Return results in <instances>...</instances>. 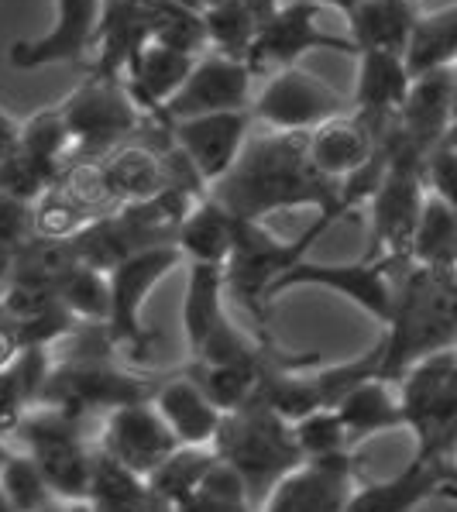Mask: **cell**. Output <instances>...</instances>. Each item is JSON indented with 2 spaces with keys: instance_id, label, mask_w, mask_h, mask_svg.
Returning <instances> with one entry per match:
<instances>
[{
  "instance_id": "4",
  "label": "cell",
  "mask_w": 457,
  "mask_h": 512,
  "mask_svg": "<svg viewBox=\"0 0 457 512\" xmlns=\"http://www.w3.org/2000/svg\"><path fill=\"white\" fill-rule=\"evenodd\" d=\"M396 382L406 430L416 437V458L451 461L457 444V348L413 361Z\"/></svg>"
},
{
  "instance_id": "21",
  "label": "cell",
  "mask_w": 457,
  "mask_h": 512,
  "mask_svg": "<svg viewBox=\"0 0 457 512\" xmlns=\"http://www.w3.org/2000/svg\"><path fill=\"white\" fill-rule=\"evenodd\" d=\"M196 59H200V55H186L179 49H169V45L145 42L135 52V59L128 62L121 80L128 86L131 97H135V104L141 110H152V114L162 121L165 104L183 90V83L189 80V73H193Z\"/></svg>"
},
{
  "instance_id": "37",
  "label": "cell",
  "mask_w": 457,
  "mask_h": 512,
  "mask_svg": "<svg viewBox=\"0 0 457 512\" xmlns=\"http://www.w3.org/2000/svg\"><path fill=\"white\" fill-rule=\"evenodd\" d=\"M423 179H427V189L437 200H444L447 207L457 214V148L440 145L427 155V165H423Z\"/></svg>"
},
{
  "instance_id": "22",
  "label": "cell",
  "mask_w": 457,
  "mask_h": 512,
  "mask_svg": "<svg viewBox=\"0 0 457 512\" xmlns=\"http://www.w3.org/2000/svg\"><path fill=\"white\" fill-rule=\"evenodd\" d=\"M152 403L183 447H214L217 430H220V423H224V413H220L214 406V399H210L186 372L159 382Z\"/></svg>"
},
{
  "instance_id": "16",
  "label": "cell",
  "mask_w": 457,
  "mask_h": 512,
  "mask_svg": "<svg viewBox=\"0 0 457 512\" xmlns=\"http://www.w3.org/2000/svg\"><path fill=\"white\" fill-rule=\"evenodd\" d=\"M358 485L354 454L303 461L265 495L262 512H344Z\"/></svg>"
},
{
  "instance_id": "14",
  "label": "cell",
  "mask_w": 457,
  "mask_h": 512,
  "mask_svg": "<svg viewBox=\"0 0 457 512\" xmlns=\"http://www.w3.org/2000/svg\"><path fill=\"white\" fill-rule=\"evenodd\" d=\"M176 433L162 420L152 399L145 403L117 406L104 416V430H100V451L107 458L121 461L124 468L138 471L141 478H152L172 454L179 451Z\"/></svg>"
},
{
  "instance_id": "8",
  "label": "cell",
  "mask_w": 457,
  "mask_h": 512,
  "mask_svg": "<svg viewBox=\"0 0 457 512\" xmlns=\"http://www.w3.org/2000/svg\"><path fill=\"white\" fill-rule=\"evenodd\" d=\"M296 289H327V293L348 299L361 313H368L382 327L396 317L399 282L392 279V258H361V262H310L303 258L293 265L272 289V299Z\"/></svg>"
},
{
  "instance_id": "15",
  "label": "cell",
  "mask_w": 457,
  "mask_h": 512,
  "mask_svg": "<svg viewBox=\"0 0 457 512\" xmlns=\"http://www.w3.org/2000/svg\"><path fill=\"white\" fill-rule=\"evenodd\" d=\"M104 7L107 0H55V25L31 42H14L7 62L18 73H35L45 66L83 59V52L97 45Z\"/></svg>"
},
{
  "instance_id": "32",
  "label": "cell",
  "mask_w": 457,
  "mask_h": 512,
  "mask_svg": "<svg viewBox=\"0 0 457 512\" xmlns=\"http://www.w3.org/2000/svg\"><path fill=\"white\" fill-rule=\"evenodd\" d=\"M148 31H152V42L169 45V49H179L186 55L210 52L203 14L189 11L183 4H172V0H148Z\"/></svg>"
},
{
  "instance_id": "20",
  "label": "cell",
  "mask_w": 457,
  "mask_h": 512,
  "mask_svg": "<svg viewBox=\"0 0 457 512\" xmlns=\"http://www.w3.org/2000/svg\"><path fill=\"white\" fill-rule=\"evenodd\" d=\"M306 152L327 183L341 186L375 159L378 138L358 114H341L306 135Z\"/></svg>"
},
{
  "instance_id": "39",
  "label": "cell",
  "mask_w": 457,
  "mask_h": 512,
  "mask_svg": "<svg viewBox=\"0 0 457 512\" xmlns=\"http://www.w3.org/2000/svg\"><path fill=\"white\" fill-rule=\"evenodd\" d=\"M320 11H330V14H341V18H351L365 0H313Z\"/></svg>"
},
{
  "instance_id": "42",
  "label": "cell",
  "mask_w": 457,
  "mask_h": 512,
  "mask_svg": "<svg viewBox=\"0 0 457 512\" xmlns=\"http://www.w3.org/2000/svg\"><path fill=\"white\" fill-rule=\"evenodd\" d=\"M444 145H451V148H457V121L451 124V131H447V138H444Z\"/></svg>"
},
{
  "instance_id": "12",
  "label": "cell",
  "mask_w": 457,
  "mask_h": 512,
  "mask_svg": "<svg viewBox=\"0 0 457 512\" xmlns=\"http://www.w3.org/2000/svg\"><path fill=\"white\" fill-rule=\"evenodd\" d=\"M251 110H227V114L186 117L169 124V145L176 148L200 179L203 189L217 186L238 165L244 145L251 138Z\"/></svg>"
},
{
  "instance_id": "9",
  "label": "cell",
  "mask_w": 457,
  "mask_h": 512,
  "mask_svg": "<svg viewBox=\"0 0 457 512\" xmlns=\"http://www.w3.org/2000/svg\"><path fill=\"white\" fill-rule=\"evenodd\" d=\"M251 121L265 124L279 135H310L320 124L348 114L344 97L327 80L313 76L303 66H289L265 76L251 100Z\"/></svg>"
},
{
  "instance_id": "38",
  "label": "cell",
  "mask_w": 457,
  "mask_h": 512,
  "mask_svg": "<svg viewBox=\"0 0 457 512\" xmlns=\"http://www.w3.org/2000/svg\"><path fill=\"white\" fill-rule=\"evenodd\" d=\"M18 145H21V124L14 121L4 107H0V159L11 155V152H18Z\"/></svg>"
},
{
  "instance_id": "1",
  "label": "cell",
  "mask_w": 457,
  "mask_h": 512,
  "mask_svg": "<svg viewBox=\"0 0 457 512\" xmlns=\"http://www.w3.org/2000/svg\"><path fill=\"white\" fill-rule=\"evenodd\" d=\"M210 196L238 220L265 224L272 214L313 207L317 214H348L341 186L327 183L310 162L306 135H251L238 165L207 189Z\"/></svg>"
},
{
  "instance_id": "13",
  "label": "cell",
  "mask_w": 457,
  "mask_h": 512,
  "mask_svg": "<svg viewBox=\"0 0 457 512\" xmlns=\"http://www.w3.org/2000/svg\"><path fill=\"white\" fill-rule=\"evenodd\" d=\"M251 100H255V73L248 69V62L210 49L196 59L183 90L165 104L162 121L169 128L172 121H186V117L248 110Z\"/></svg>"
},
{
  "instance_id": "3",
  "label": "cell",
  "mask_w": 457,
  "mask_h": 512,
  "mask_svg": "<svg viewBox=\"0 0 457 512\" xmlns=\"http://www.w3.org/2000/svg\"><path fill=\"white\" fill-rule=\"evenodd\" d=\"M341 220V214H317L310 227L299 238H279L265 224L255 220H238V238L234 251L224 265V286L248 313L258 320L265 317V306L272 303V289L293 265L310 258L317 244L330 227Z\"/></svg>"
},
{
  "instance_id": "5",
  "label": "cell",
  "mask_w": 457,
  "mask_h": 512,
  "mask_svg": "<svg viewBox=\"0 0 457 512\" xmlns=\"http://www.w3.org/2000/svg\"><path fill=\"white\" fill-rule=\"evenodd\" d=\"M18 451L28 454L45 475V482L62 502H86L90 492L93 451L80 433V416L55 406H31L14 430Z\"/></svg>"
},
{
  "instance_id": "40",
  "label": "cell",
  "mask_w": 457,
  "mask_h": 512,
  "mask_svg": "<svg viewBox=\"0 0 457 512\" xmlns=\"http://www.w3.org/2000/svg\"><path fill=\"white\" fill-rule=\"evenodd\" d=\"M444 499V512H457V488H451L447 495H440Z\"/></svg>"
},
{
  "instance_id": "10",
  "label": "cell",
  "mask_w": 457,
  "mask_h": 512,
  "mask_svg": "<svg viewBox=\"0 0 457 512\" xmlns=\"http://www.w3.org/2000/svg\"><path fill=\"white\" fill-rule=\"evenodd\" d=\"M159 382H148L141 375L121 372L107 358H73L66 365H52V375L45 382L42 403L66 409L73 416H83L86 409H110L145 403L155 396Z\"/></svg>"
},
{
  "instance_id": "24",
  "label": "cell",
  "mask_w": 457,
  "mask_h": 512,
  "mask_svg": "<svg viewBox=\"0 0 457 512\" xmlns=\"http://www.w3.org/2000/svg\"><path fill=\"white\" fill-rule=\"evenodd\" d=\"M238 238V217H231L210 193L189 207V214L179 224L176 248L183 251V262L207 265V269H224Z\"/></svg>"
},
{
  "instance_id": "26",
  "label": "cell",
  "mask_w": 457,
  "mask_h": 512,
  "mask_svg": "<svg viewBox=\"0 0 457 512\" xmlns=\"http://www.w3.org/2000/svg\"><path fill=\"white\" fill-rule=\"evenodd\" d=\"M416 14L413 0H365L348 18V38L358 52L406 55Z\"/></svg>"
},
{
  "instance_id": "29",
  "label": "cell",
  "mask_w": 457,
  "mask_h": 512,
  "mask_svg": "<svg viewBox=\"0 0 457 512\" xmlns=\"http://www.w3.org/2000/svg\"><path fill=\"white\" fill-rule=\"evenodd\" d=\"M409 262L430 272L457 269V214L433 193H427L420 224L409 241Z\"/></svg>"
},
{
  "instance_id": "28",
  "label": "cell",
  "mask_w": 457,
  "mask_h": 512,
  "mask_svg": "<svg viewBox=\"0 0 457 512\" xmlns=\"http://www.w3.org/2000/svg\"><path fill=\"white\" fill-rule=\"evenodd\" d=\"M409 76L437 73V69L457 66V4L437 7V11L416 14L413 35L406 45Z\"/></svg>"
},
{
  "instance_id": "43",
  "label": "cell",
  "mask_w": 457,
  "mask_h": 512,
  "mask_svg": "<svg viewBox=\"0 0 457 512\" xmlns=\"http://www.w3.org/2000/svg\"><path fill=\"white\" fill-rule=\"evenodd\" d=\"M451 461L457 464V444H454V451H451Z\"/></svg>"
},
{
  "instance_id": "35",
  "label": "cell",
  "mask_w": 457,
  "mask_h": 512,
  "mask_svg": "<svg viewBox=\"0 0 457 512\" xmlns=\"http://www.w3.org/2000/svg\"><path fill=\"white\" fill-rule=\"evenodd\" d=\"M0 488L18 506V512H49L55 502V492L38 471V464L28 454H21L18 447L0 464Z\"/></svg>"
},
{
  "instance_id": "27",
  "label": "cell",
  "mask_w": 457,
  "mask_h": 512,
  "mask_svg": "<svg viewBox=\"0 0 457 512\" xmlns=\"http://www.w3.org/2000/svg\"><path fill=\"white\" fill-rule=\"evenodd\" d=\"M86 506L90 512H152L155 495L148 488V478L124 468L121 461L107 458L104 451H93Z\"/></svg>"
},
{
  "instance_id": "44",
  "label": "cell",
  "mask_w": 457,
  "mask_h": 512,
  "mask_svg": "<svg viewBox=\"0 0 457 512\" xmlns=\"http://www.w3.org/2000/svg\"><path fill=\"white\" fill-rule=\"evenodd\" d=\"M0 464H4V461H0Z\"/></svg>"
},
{
  "instance_id": "30",
  "label": "cell",
  "mask_w": 457,
  "mask_h": 512,
  "mask_svg": "<svg viewBox=\"0 0 457 512\" xmlns=\"http://www.w3.org/2000/svg\"><path fill=\"white\" fill-rule=\"evenodd\" d=\"M214 461H217L214 447H179V451L148 478V488H152L155 502H165V506H172L179 512L196 495V488L203 485V478L214 468Z\"/></svg>"
},
{
  "instance_id": "6",
  "label": "cell",
  "mask_w": 457,
  "mask_h": 512,
  "mask_svg": "<svg viewBox=\"0 0 457 512\" xmlns=\"http://www.w3.org/2000/svg\"><path fill=\"white\" fill-rule=\"evenodd\" d=\"M62 121L69 128V141L73 152H80V159L100 162L114 148L128 145V138L135 135L141 110L135 97L128 93L124 80H110V76H93L83 80L59 104Z\"/></svg>"
},
{
  "instance_id": "41",
  "label": "cell",
  "mask_w": 457,
  "mask_h": 512,
  "mask_svg": "<svg viewBox=\"0 0 457 512\" xmlns=\"http://www.w3.org/2000/svg\"><path fill=\"white\" fill-rule=\"evenodd\" d=\"M0 512H18V506L4 495V488H0Z\"/></svg>"
},
{
  "instance_id": "23",
  "label": "cell",
  "mask_w": 457,
  "mask_h": 512,
  "mask_svg": "<svg viewBox=\"0 0 457 512\" xmlns=\"http://www.w3.org/2000/svg\"><path fill=\"white\" fill-rule=\"evenodd\" d=\"M93 165H97L100 189L124 203L152 200V196L165 193L169 186H176V179H172L162 155H155L152 148H145V145H131V141L114 148V152Z\"/></svg>"
},
{
  "instance_id": "33",
  "label": "cell",
  "mask_w": 457,
  "mask_h": 512,
  "mask_svg": "<svg viewBox=\"0 0 457 512\" xmlns=\"http://www.w3.org/2000/svg\"><path fill=\"white\" fill-rule=\"evenodd\" d=\"M203 21H207L210 49L234 55V59H248L258 28H262L258 14L244 0H227V4L210 7V11H203Z\"/></svg>"
},
{
  "instance_id": "19",
  "label": "cell",
  "mask_w": 457,
  "mask_h": 512,
  "mask_svg": "<svg viewBox=\"0 0 457 512\" xmlns=\"http://www.w3.org/2000/svg\"><path fill=\"white\" fill-rule=\"evenodd\" d=\"M454 124V69L413 76V86L406 93V104L396 117V131L409 145L430 155L444 145L447 131Z\"/></svg>"
},
{
  "instance_id": "34",
  "label": "cell",
  "mask_w": 457,
  "mask_h": 512,
  "mask_svg": "<svg viewBox=\"0 0 457 512\" xmlns=\"http://www.w3.org/2000/svg\"><path fill=\"white\" fill-rule=\"evenodd\" d=\"M293 437L303 461H323V458H341V454H354L351 433L344 420L337 416L334 406L313 409L310 416L293 423Z\"/></svg>"
},
{
  "instance_id": "17",
  "label": "cell",
  "mask_w": 457,
  "mask_h": 512,
  "mask_svg": "<svg viewBox=\"0 0 457 512\" xmlns=\"http://www.w3.org/2000/svg\"><path fill=\"white\" fill-rule=\"evenodd\" d=\"M457 488V464L416 458L385 482H358L344 512H416L423 502Z\"/></svg>"
},
{
  "instance_id": "11",
  "label": "cell",
  "mask_w": 457,
  "mask_h": 512,
  "mask_svg": "<svg viewBox=\"0 0 457 512\" xmlns=\"http://www.w3.org/2000/svg\"><path fill=\"white\" fill-rule=\"evenodd\" d=\"M323 14L313 0H299V4H286L258 28V38L248 52V69L255 76H272L279 69L299 66L306 52H341L358 59V49L351 45L348 35H334L323 28Z\"/></svg>"
},
{
  "instance_id": "7",
  "label": "cell",
  "mask_w": 457,
  "mask_h": 512,
  "mask_svg": "<svg viewBox=\"0 0 457 512\" xmlns=\"http://www.w3.org/2000/svg\"><path fill=\"white\" fill-rule=\"evenodd\" d=\"M183 265V251L176 244H155V248H141L117 262L107 272L110 286V313H107V341L117 348H128L135 354H148L152 348V334H148L145 303L152 299L155 289L169 279L172 272Z\"/></svg>"
},
{
  "instance_id": "2",
  "label": "cell",
  "mask_w": 457,
  "mask_h": 512,
  "mask_svg": "<svg viewBox=\"0 0 457 512\" xmlns=\"http://www.w3.org/2000/svg\"><path fill=\"white\" fill-rule=\"evenodd\" d=\"M214 451L224 464H231L248 488L251 502L262 506L265 495L272 492L293 468L303 464L293 437V423L275 416L269 406L258 399H248L234 413H224V423L217 430Z\"/></svg>"
},
{
  "instance_id": "25",
  "label": "cell",
  "mask_w": 457,
  "mask_h": 512,
  "mask_svg": "<svg viewBox=\"0 0 457 512\" xmlns=\"http://www.w3.org/2000/svg\"><path fill=\"white\" fill-rule=\"evenodd\" d=\"M334 409L348 427L354 447L365 444L368 437H378V433L406 430L399 389H392L389 378H368V382L354 385Z\"/></svg>"
},
{
  "instance_id": "36",
  "label": "cell",
  "mask_w": 457,
  "mask_h": 512,
  "mask_svg": "<svg viewBox=\"0 0 457 512\" xmlns=\"http://www.w3.org/2000/svg\"><path fill=\"white\" fill-rule=\"evenodd\" d=\"M52 179H55V172L49 169V165L31 159L28 152H21L18 148V152H11V155L0 159V200L18 203V207L35 203L52 189Z\"/></svg>"
},
{
  "instance_id": "31",
  "label": "cell",
  "mask_w": 457,
  "mask_h": 512,
  "mask_svg": "<svg viewBox=\"0 0 457 512\" xmlns=\"http://www.w3.org/2000/svg\"><path fill=\"white\" fill-rule=\"evenodd\" d=\"M52 296L59 299V306L73 320L107 324V313H110L107 272L90 269V265H83V262L69 265V269L52 282Z\"/></svg>"
},
{
  "instance_id": "18",
  "label": "cell",
  "mask_w": 457,
  "mask_h": 512,
  "mask_svg": "<svg viewBox=\"0 0 457 512\" xmlns=\"http://www.w3.org/2000/svg\"><path fill=\"white\" fill-rule=\"evenodd\" d=\"M413 76L399 52H358V83H354V114L382 138L396 124Z\"/></svg>"
}]
</instances>
